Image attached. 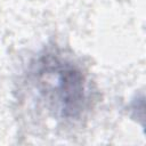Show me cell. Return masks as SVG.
<instances>
[{"instance_id": "cell-1", "label": "cell", "mask_w": 146, "mask_h": 146, "mask_svg": "<svg viewBox=\"0 0 146 146\" xmlns=\"http://www.w3.org/2000/svg\"><path fill=\"white\" fill-rule=\"evenodd\" d=\"M35 73L40 92L56 112L67 119L81 114L87 102L86 80L73 63L48 54L38 62Z\"/></svg>"}]
</instances>
